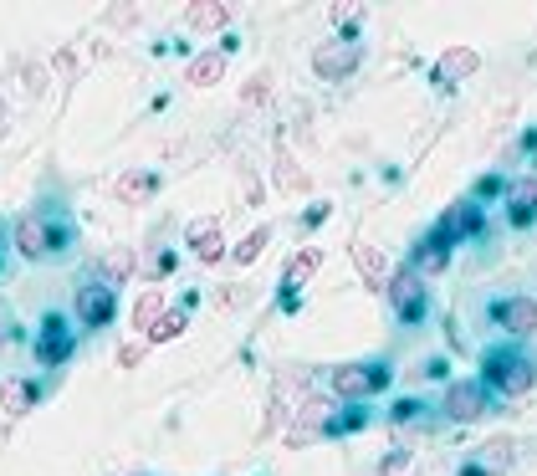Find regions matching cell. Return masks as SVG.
Masks as SVG:
<instances>
[{
  "mask_svg": "<svg viewBox=\"0 0 537 476\" xmlns=\"http://www.w3.org/2000/svg\"><path fill=\"white\" fill-rule=\"evenodd\" d=\"M11 236H16V251L26 256V262H47V256L72 246V226H67L62 210H26V215H16Z\"/></svg>",
  "mask_w": 537,
  "mask_h": 476,
  "instance_id": "1",
  "label": "cell"
},
{
  "mask_svg": "<svg viewBox=\"0 0 537 476\" xmlns=\"http://www.w3.org/2000/svg\"><path fill=\"white\" fill-rule=\"evenodd\" d=\"M481 389L486 395L497 389V395H507V400L532 395L537 389V359L522 354V349H491L486 364H481Z\"/></svg>",
  "mask_w": 537,
  "mask_h": 476,
  "instance_id": "2",
  "label": "cell"
},
{
  "mask_svg": "<svg viewBox=\"0 0 537 476\" xmlns=\"http://www.w3.org/2000/svg\"><path fill=\"white\" fill-rule=\"evenodd\" d=\"M384 297H389V308H394V318H399V323H420V318H425V308H430L425 282H420L410 267L389 272V282H384Z\"/></svg>",
  "mask_w": 537,
  "mask_h": 476,
  "instance_id": "3",
  "label": "cell"
},
{
  "mask_svg": "<svg viewBox=\"0 0 537 476\" xmlns=\"http://www.w3.org/2000/svg\"><path fill=\"white\" fill-rule=\"evenodd\" d=\"M333 420H338L333 400H323V395H312V400H302L297 420L287 425V446H292V451H302V446H312V441H318V436H333Z\"/></svg>",
  "mask_w": 537,
  "mask_h": 476,
  "instance_id": "4",
  "label": "cell"
},
{
  "mask_svg": "<svg viewBox=\"0 0 537 476\" xmlns=\"http://www.w3.org/2000/svg\"><path fill=\"white\" fill-rule=\"evenodd\" d=\"M384 384H389V369H384V364H338V369H333V395L348 400V405L379 395Z\"/></svg>",
  "mask_w": 537,
  "mask_h": 476,
  "instance_id": "5",
  "label": "cell"
},
{
  "mask_svg": "<svg viewBox=\"0 0 537 476\" xmlns=\"http://www.w3.org/2000/svg\"><path fill=\"white\" fill-rule=\"evenodd\" d=\"M72 313H77L82 328H108L118 318V287H108V282H82L77 297H72Z\"/></svg>",
  "mask_w": 537,
  "mask_h": 476,
  "instance_id": "6",
  "label": "cell"
},
{
  "mask_svg": "<svg viewBox=\"0 0 537 476\" xmlns=\"http://www.w3.org/2000/svg\"><path fill=\"white\" fill-rule=\"evenodd\" d=\"M358 62H364V47H358V41H348V36L323 41V47L312 52V72H318L323 82H343V77H353Z\"/></svg>",
  "mask_w": 537,
  "mask_h": 476,
  "instance_id": "7",
  "label": "cell"
},
{
  "mask_svg": "<svg viewBox=\"0 0 537 476\" xmlns=\"http://www.w3.org/2000/svg\"><path fill=\"white\" fill-rule=\"evenodd\" d=\"M445 415H451L456 425H471V420H481L486 410H491V395L481 389V379H456V384H445Z\"/></svg>",
  "mask_w": 537,
  "mask_h": 476,
  "instance_id": "8",
  "label": "cell"
},
{
  "mask_svg": "<svg viewBox=\"0 0 537 476\" xmlns=\"http://www.w3.org/2000/svg\"><path fill=\"white\" fill-rule=\"evenodd\" d=\"M72 354H77V338H72L67 318L52 313L47 323H41V333H36V364H41V369H62Z\"/></svg>",
  "mask_w": 537,
  "mask_h": 476,
  "instance_id": "9",
  "label": "cell"
},
{
  "mask_svg": "<svg viewBox=\"0 0 537 476\" xmlns=\"http://www.w3.org/2000/svg\"><path fill=\"white\" fill-rule=\"evenodd\" d=\"M491 323L507 328L512 338L537 333V297H502V302H491Z\"/></svg>",
  "mask_w": 537,
  "mask_h": 476,
  "instance_id": "10",
  "label": "cell"
},
{
  "mask_svg": "<svg viewBox=\"0 0 537 476\" xmlns=\"http://www.w3.org/2000/svg\"><path fill=\"white\" fill-rule=\"evenodd\" d=\"M481 226H486V221H481V205H476V200H456V205L435 221V231H440L445 241H451V246H461V241L481 236Z\"/></svg>",
  "mask_w": 537,
  "mask_h": 476,
  "instance_id": "11",
  "label": "cell"
},
{
  "mask_svg": "<svg viewBox=\"0 0 537 476\" xmlns=\"http://www.w3.org/2000/svg\"><path fill=\"white\" fill-rule=\"evenodd\" d=\"M445 267H451V241H445L440 231L420 236V241H415V251H410V272L425 282V277H440Z\"/></svg>",
  "mask_w": 537,
  "mask_h": 476,
  "instance_id": "12",
  "label": "cell"
},
{
  "mask_svg": "<svg viewBox=\"0 0 537 476\" xmlns=\"http://www.w3.org/2000/svg\"><path fill=\"white\" fill-rule=\"evenodd\" d=\"M476 67H481L476 47H451L435 62V82H440V88H451V82H461V77H476Z\"/></svg>",
  "mask_w": 537,
  "mask_h": 476,
  "instance_id": "13",
  "label": "cell"
},
{
  "mask_svg": "<svg viewBox=\"0 0 537 476\" xmlns=\"http://www.w3.org/2000/svg\"><path fill=\"white\" fill-rule=\"evenodd\" d=\"M185 241H190V251L200 256L205 267H215L220 256H226V236H220V221H195V226L185 231Z\"/></svg>",
  "mask_w": 537,
  "mask_h": 476,
  "instance_id": "14",
  "label": "cell"
},
{
  "mask_svg": "<svg viewBox=\"0 0 537 476\" xmlns=\"http://www.w3.org/2000/svg\"><path fill=\"white\" fill-rule=\"evenodd\" d=\"M113 195H118L123 205H149V200L159 195V175H154V169H128V175H118Z\"/></svg>",
  "mask_w": 537,
  "mask_h": 476,
  "instance_id": "15",
  "label": "cell"
},
{
  "mask_svg": "<svg viewBox=\"0 0 537 476\" xmlns=\"http://www.w3.org/2000/svg\"><path fill=\"white\" fill-rule=\"evenodd\" d=\"M318 267H323V246H302V251L292 256V262H287L282 287H287V302H292V308H297V287H302L312 272H318Z\"/></svg>",
  "mask_w": 537,
  "mask_h": 476,
  "instance_id": "16",
  "label": "cell"
},
{
  "mask_svg": "<svg viewBox=\"0 0 537 476\" xmlns=\"http://www.w3.org/2000/svg\"><path fill=\"white\" fill-rule=\"evenodd\" d=\"M507 221H512L517 231H527V226L537 221V180H517V185L507 190Z\"/></svg>",
  "mask_w": 537,
  "mask_h": 476,
  "instance_id": "17",
  "label": "cell"
},
{
  "mask_svg": "<svg viewBox=\"0 0 537 476\" xmlns=\"http://www.w3.org/2000/svg\"><path fill=\"white\" fill-rule=\"evenodd\" d=\"M353 267H358V277H364L374 292H384V282H389V262H384V251H379V246L353 241Z\"/></svg>",
  "mask_w": 537,
  "mask_h": 476,
  "instance_id": "18",
  "label": "cell"
},
{
  "mask_svg": "<svg viewBox=\"0 0 537 476\" xmlns=\"http://www.w3.org/2000/svg\"><path fill=\"white\" fill-rule=\"evenodd\" d=\"M36 395H41V389H36L31 379H6V384H0V410L16 420V415H26V410L36 405Z\"/></svg>",
  "mask_w": 537,
  "mask_h": 476,
  "instance_id": "19",
  "label": "cell"
},
{
  "mask_svg": "<svg viewBox=\"0 0 537 476\" xmlns=\"http://www.w3.org/2000/svg\"><path fill=\"white\" fill-rule=\"evenodd\" d=\"M185 21H190L195 31H215V26L231 21V6H226V0H195V6L185 11Z\"/></svg>",
  "mask_w": 537,
  "mask_h": 476,
  "instance_id": "20",
  "label": "cell"
},
{
  "mask_svg": "<svg viewBox=\"0 0 537 476\" xmlns=\"http://www.w3.org/2000/svg\"><path fill=\"white\" fill-rule=\"evenodd\" d=\"M195 88H215L220 77H226V52H200L195 62H190V72H185Z\"/></svg>",
  "mask_w": 537,
  "mask_h": 476,
  "instance_id": "21",
  "label": "cell"
},
{
  "mask_svg": "<svg viewBox=\"0 0 537 476\" xmlns=\"http://www.w3.org/2000/svg\"><path fill=\"white\" fill-rule=\"evenodd\" d=\"M185 333V308H164L159 318H154V328L144 333V343H169V338H179Z\"/></svg>",
  "mask_w": 537,
  "mask_h": 476,
  "instance_id": "22",
  "label": "cell"
},
{
  "mask_svg": "<svg viewBox=\"0 0 537 476\" xmlns=\"http://www.w3.org/2000/svg\"><path fill=\"white\" fill-rule=\"evenodd\" d=\"M481 451H486V456H481L476 466L491 476V471H507V466H512V451H517V446H512V436H497V441H486Z\"/></svg>",
  "mask_w": 537,
  "mask_h": 476,
  "instance_id": "23",
  "label": "cell"
},
{
  "mask_svg": "<svg viewBox=\"0 0 537 476\" xmlns=\"http://www.w3.org/2000/svg\"><path fill=\"white\" fill-rule=\"evenodd\" d=\"M277 190H282V195H292V190H307V175L297 169V159H292L287 149L277 154Z\"/></svg>",
  "mask_w": 537,
  "mask_h": 476,
  "instance_id": "24",
  "label": "cell"
},
{
  "mask_svg": "<svg viewBox=\"0 0 537 476\" xmlns=\"http://www.w3.org/2000/svg\"><path fill=\"white\" fill-rule=\"evenodd\" d=\"M159 313H164V292H159V287H149V292L139 297V308H133V328H144V333H149Z\"/></svg>",
  "mask_w": 537,
  "mask_h": 476,
  "instance_id": "25",
  "label": "cell"
},
{
  "mask_svg": "<svg viewBox=\"0 0 537 476\" xmlns=\"http://www.w3.org/2000/svg\"><path fill=\"white\" fill-rule=\"evenodd\" d=\"M266 241H272V226H256V231H251V236H246V241H241V246H236L231 256H236V262H241V267H251V262H256V256L266 251Z\"/></svg>",
  "mask_w": 537,
  "mask_h": 476,
  "instance_id": "26",
  "label": "cell"
},
{
  "mask_svg": "<svg viewBox=\"0 0 537 476\" xmlns=\"http://www.w3.org/2000/svg\"><path fill=\"white\" fill-rule=\"evenodd\" d=\"M133 267H139V256H133V251H123V246H118V251L108 256V262H103V272H108V287H118L123 277H133Z\"/></svg>",
  "mask_w": 537,
  "mask_h": 476,
  "instance_id": "27",
  "label": "cell"
},
{
  "mask_svg": "<svg viewBox=\"0 0 537 476\" xmlns=\"http://www.w3.org/2000/svg\"><path fill=\"white\" fill-rule=\"evenodd\" d=\"M266 98H272V72H256L246 88H241V103H246V108H261Z\"/></svg>",
  "mask_w": 537,
  "mask_h": 476,
  "instance_id": "28",
  "label": "cell"
},
{
  "mask_svg": "<svg viewBox=\"0 0 537 476\" xmlns=\"http://www.w3.org/2000/svg\"><path fill=\"white\" fill-rule=\"evenodd\" d=\"M21 77H26V93H31V98L47 93V72H41L36 62H31V67H21Z\"/></svg>",
  "mask_w": 537,
  "mask_h": 476,
  "instance_id": "29",
  "label": "cell"
},
{
  "mask_svg": "<svg viewBox=\"0 0 537 476\" xmlns=\"http://www.w3.org/2000/svg\"><path fill=\"white\" fill-rule=\"evenodd\" d=\"M139 359H144V343H123V349H118V364H123V369H133Z\"/></svg>",
  "mask_w": 537,
  "mask_h": 476,
  "instance_id": "30",
  "label": "cell"
},
{
  "mask_svg": "<svg viewBox=\"0 0 537 476\" xmlns=\"http://www.w3.org/2000/svg\"><path fill=\"white\" fill-rule=\"evenodd\" d=\"M405 471H410V456H405V451H394V456L384 461V476H405Z\"/></svg>",
  "mask_w": 537,
  "mask_h": 476,
  "instance_id": "31",
  "label": "cell"
},
{
  "mask_svg": "<svg viewBox=\"0 0 537 476\" xmlns=\"http://www.w3.org/2000/svg\"><path fill=\"white\" fill-rule=\"evenodd\" d=\"M164 272H174V256L169 251H159L154 262H149V277H164Z\"/></svg>",
  "mask_w": 537,
  "mask_h": 476,
  "instance_id": "32",
  "label": "cell"
},
{
  "mask_svg": "<svg viewBox=\"0 0 537 476\" xmlns=\"http://www.w3.org/2000/svg\"><path fill=\"white\" fill-rule=\"evenodd\" d=\"M57 72L72 82V77H77V57H72V52H57Z\"/></svg>",
  "mask_w": 537,
  "mask_h": 476,
  "instance_id": "33",
  "label": "cell"
},
{
  "mask_svg": "<svg viewBox=\"0 0 537 476\" xmlns=\"http://www.w3.org/2000/svg\"><path fill=\"white\" fill-rule=\"evenodd\" d=\"M6 128H11V123H6V98H0V139H6Z\"/></svg>",
  "mask_w": 537,
  "mask_h": 476,
  "instance_id": "34",
  "label": "cell"
},
{
  "mask_svg": "<svg viewBox=\"0 0 537 476\" xmlns=\"http://www.w3.org/2000/svg\"><path fill=\"white\" fill-rule=\"evenodd\" d=\"M0 267H6V226H0Z\"/></svg>",
  "mask_w": 537,
  "mask_h": 476,
  "instance_id": "35",
  "label": "cell"
}]
</instances>
